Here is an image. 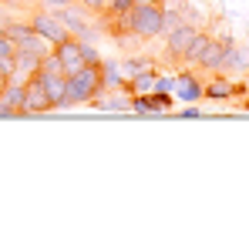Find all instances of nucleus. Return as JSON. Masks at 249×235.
I'll list each match as a JSON object with an SVG mask.
<instances>
[{"instance_id": "b1692460", "label": "nucleus", "mask_w": 249, "mask_h": 235, "mask_svg": "<svg viewBox=\"0 0 249 235\" xmlns=\"http://www.w3.org/2000/svg\"><path fill=\"white\" fill-rule=\"evenodd\" d=\"M175 118H185V121H192V118H202V111H199V108H182V111H178Z\"/></svg>"}, {"instance_id": "f8f14e48", "label": "nucleus", "mask_w": 249, "mask_h": 235, "mask_svg": "<svg viewBox=\"0 0 249 235\" xmlns=\"http://www.w3.org/2000/svg\"><path fill=\"white\" fill-rule=\"evenodd\" d=\"M236 91H243V84H236V81H229V78H212L206 84V98L209 101H229Z\"/></svg>"}, {"instance_id": "4be33fe9", "label": "nucleus", "mask_w": 249, "mask_h": 235, "mask_svg": "<svg viewBox=\"0 0 249 235\" xmlns=\"http://www.w3.org/2000/svg\"><path fill=\"white\" fill-rule=\"evenodd\" d=\"M10 54H17V44L10 40L7 31H0V57H10Z\"/></svg>"}, {"instance_id": "2eb2a0df", "label": "nucleus", "mask_w": 249, "mask_h": 235, "mask_svg": "<svg viewBox=\"0 0 249 235\" xmlns=\"http://www.w3.org/2000/svg\"><path fill=\"white\" fill-rule=\"evenodd\" d=\"M222 71H249V57L243 54V47H229L226 50V64H222Z\"/></svg>"}, {"instance_id": "f3484780", "label": "nucleus", "mask_w": 249, "mask_h": 235, "mask_svg": "<svg viewBox=\"0 0 249 235\" xmlns=\"http://www.w3.org/2000/svg\"><path fill=\"white\" fill-rule=\"evenodd\" d=\"M37 71H44V74H64V64H61V57L54 54V47L41 57V67H37Z\"/></svg>"}, {"instance_id": "393cba45", "label": "nucleus", "mask_w": 249, "mask_h": 235, "mask_svg": "<svg viewBox=\"0 0 249 235\" xmlns=\"http://www.w3.org/2000/svg\"><path fill=\"white\" fill-rule=\"evenodd\" d=\"M44 7H68V3H74V0H41Z\"/></svg>"}, {"instance_id": "dca6fc26", "label": "nucleus", "mask_w": 249, "mask_h": 235, "mask_svg": "<svg viewBox=\"0 0 249 235\" xmlns=\"http://www.w3.org/2000/svg\"><path fill=\"white\" fill-rule=\"evenodd\" d=\"M209 40H212L209 34H196V37H192V44H189V50L182 54V57H185V61L192 64V67H196V61H199V54L206 50V44H209Z\"/></svg>"}, {"instance_id": "9b49d317", "label": "nucleus", "mask_w": 249, "mask_h": 235, "mask_svg": "<svg viewBox=\"0 0 249 235\" xmlns=\"http://www.w3.org/2000/svg\"><path fill=\"white\" fill-rule=\"evenodd\" d=\"M44 91L51 98V108H68V74H44Z\"/></svg>"}, {"instance_id": "1a4fd4ad", "label": "nucleus", "mask_w": 249, "mask_h": 235, "mask_svg": "<svg viewBox=\"0 0 249 235\" xmlns=\"http://www.w3.org/2000/svg\"><path fill=\"white\" fill-rule=\"evenodd\" d=\"M199 31L192 27V24H178V27H172L165 34V47L172 57H182L185 50H189V44H192V37H196Z\"/></svg>"}, {"instance_id": "0eeeda50", "label": "nucleus", "mask_w": 249, "mask_h": 235, "mask_svg": "<svg viewBox=\"0 0 249 235\" xmlns=\"http://www.w3.org/2000/svg\"><path fill=\"white\" fill-rule=\"evenodd\" d=\"M31 27H34L44 40H51V44H61L64 37H71V31L64 27V20H61L57 14H47V10L31 17Z\"/></svg>"}, {"instance_id": "6e6552de", "label": "nucleus", "mask_w": 249, "mask_h": 235, "mask_svg": "<svg viewBox=\"0 0 249 235\" xmlns=\"http://www.w3.org/2000/svg\"><path fill=\"white\" fill-rule=\"evenodd\" d=\"M232 47V40H209L206 50L199 54V61H196V67H202V71H212V74H222V64H226V50Z\"/></svg>"}, {"instance_id": "f257e3e1", "label": "nucleus", "mask_w": 249, "mask_h": 235, "mask_svg": "<svg viewBox=\"0 0 249 235\" xmlns=\"http://www.w3.org/2000/svg\"><path fill=\"white\" fill-rule=\"evenodd\" d=\"M128 31L145 40L165 34V7L159 0H135V7L128 10Z\"/></svg>"}, {"instance_id": "4468645a", "label": "nucleus", "mask_w": 249, "mask_h": 235, "mask_svg": "<svg viewBox=\"0 0 249 235\" xmlns=\"http://www.w3.org/2000/svg\"><path fill=\"white\" fill-rule=\"evenodd\" d=\"M131 94H145V91H155V71L152 67H145L142 74H135V78H128V84H124Z\"/></svg>"}, {"instance_id": "423d86ee", "label": "nucleus", "mask_w": 249, "mask_h": 235, "mask_svg": "<svg viewBox=\"0 0 249 235\" xmlns=\"http://www.w3.org/2000/svg\"><path fill=\"white\" fill-rule=\"evenodd\" d=\"M172 98L182 101V104H196L199 98H206V84L196 78L192 71H178L175 74V87H172Z\"/></svg>"}, {"instance_id": "9d476101", "label": "nucleus", "mask_w": 249, "mask_h": 235, "mask_svg": "<svg viewBox=\"0 0 249 235\" xmlns=\"http://www.w3.org/2000/svg\"><path fill=\"white\" fill-rule=\"evenodd\" d=\"M54 54L61 57V64H64V74H71V71H78L84 61H81V40L78 37H64L61 44H54Z\"/></svg>"}, {"instance_id": "412c9836", "label": "nucleus", "mask_w": 249, "mask_h": 235, "mask_svg": "<svg viewBox=\"0 0 249 235\" xmlns=\"http://www.w3.org/2000/svg\"><path fill=\"white\" fill-rule=\"evenodd\" d=\"M172 87H175V74H155V91L172 94Z\"/></svg>"}, {"instance_id": "39448f33", "label": "nucleus", "mask_w": 249, "mask_h": 235, "mask_svg": "<svg viewBox=\"0 0 249 235\" xmlns=\"http://www.w3.org/2000/svg\"><path fill=\"white\" fill-rule=\"evenodd\" d=\"M172 94H162V91H145V94H131V111L135 115H165L172 111Z\"/></svg>"}, {"instance_id": "a211bd4d", "label": "nucleus", "mask_w": 249, "mask_h": 235, "mask_svg": "<svg viewBox=\"0 0 249 235\" xmlns=\"http://www.w3.org/2000/svg\"><path fill=\"white\" fill-rule=\"evenodd\" d=\"M145 67H152V64H148V61H142V57H128V61L122 64L124 78H135V74H142Z\"/></svg>"}, {"instance_id": "f03ea898", "label": "nucleus", "mask_w": 249, "mask_h": 235, "mask_svg": "<svg viewBox=\"0 0 249 235\" xmlns=\"http://www.w3.org/2000/svg\"><path fill=\"white\" fill-rule=\"evenodd\" d=\"M101 91H105V84H101V67H98V64H81L78 71L68 74V108H74V104H91Z\"/></svg>"}, {"instance_id": "20e7f679", "label": "nucleus", "mask_w": 249, "mask_h": 235, "mask_svg": "<svg viewBox=\"0 0 249 235\" xmlns=\"http://www.w3.org/2000/svg\"><path fill=\"white\" fill-rule=\"evenodd\" d=\"M20 104H24V78H10L0 87V121L20 118Z\"/></svg>"}, {"instance_id": "5701e85b", "label": "nucleus", "mask_w": 249, "mask_h": 235, "mask_svg": "<svg viewBox=\"0 0 249 235\" xmlns=\"http://www.w3.org/2000/svg\"><path fill=\"white\" fill-rule=\"evenodd\" d=\"M88 14H105V7H108V0H78Z\"/></svg>"}, {"instance_id": "ddd939ff", "label": "nucleus", "mask_w": 249, "mask_h": 235, "mask_svg": "<svg viewBox=\"0 0 249 235\" xmlns=\"http://www.w3.org/2000/svg\"><path fill=\"white\" fill-rule=\"evenodd\" d=\"M98 67H101V84H105V91H118V87L128 84L122 64H115V61H105V57H101V64H98Z\"/></svg>"}, {"instance_id": "6ab92c4d", "label": "nucleus", "mask_w": 249, "mask_h": 235, "mask_svg": "<svg viewBox=\"0 0 249 235\" xmlns=\"http://www.w3.org/2000/svg\"><path fill=\"white\" fill-rule=\"evenodd\" d=\"M131 7H135V0H108L105 14H108V17H115V14H128Z\"/></svg>"}, {"instance_id": "aec40b11", "label": "nucleus", "mask_w": 249, "mask_h": 235, "mask_svg": "<svg viewBox=\"0 0 249 235\" xmlns=\"http://www.w3.org/2000/svg\"><path fill=\"white\" fill-rule=\"evenodd\" d=\"M81 61H84V64H101V54H98V47H91L88 40H81Z\"/></svg>"}, {"instance_id": "7ed1b4c3", "label": "nucleus", "mask_w": 249, "mask_h": 235, "mask_svg": "<svg viewBox=\"0 0 249 235\" xmlns=\"http://www.w3.org/2000/svg\"><path fill=\"white\" fill-rule=\"evenodd\" d=\"M44 111H54V108H51L47 91H44L41 71H34V74L24 78V104H20V118H34V115H44Z\"/></svg>"}]
</instances>
